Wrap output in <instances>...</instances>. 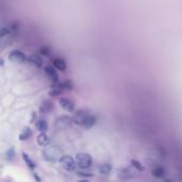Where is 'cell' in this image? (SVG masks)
Masks as SVG:
<instances>
[{
    "mask_svg": "<svg viewBox=\"0 0 182 182\" xmlns=\"http://www.w3.org/2000/svg\"><path fill=\"white\" fill-rule=\"evenodd\" d=\"M74 124L84 128H91L96 124L97 118L95 115H93L92 113H90L86 110H78L73 116Z\"/></svg>",
    "mask_w": 182,
    "mask_h": 182,
    "instance_id": "cell-1",
    "label": "cell"
},
{
    "mask_svg": "<svg viewBox=\"0 0 182 182\" xmlns=\"http://www.w3.org/2000/svg\"><path fill=\"white\" fill-rule=\"evenodd\" d=\"M42 156L45 161L49 162V163H56V162H60L61 159L63 158V152L60 148L56 147V146H51V147H47L42 151Z\"/></svg>",
    "mask_w": 182,
    "mask_h": 182,
    "instance_id": "cell-2",
    "label": "cell"
},
{
    "mask_svg": "<svg viewBox=\"0 0 182 182\" xmlns=\"http://www.w3.org/2000/svg\"><path fill=\"white\" fill-rule=\"evenodd\" d=\"M76 162L78 167L80 168H90L92 165V157L89 153L85 152H80L76 156Z\"/></svg>",
    "mask_w": 182,
    "mask_h": 182,
    "instance_id": "cell-3",
    "label": "cell"
},
{
    "mask_svg": "<svg viewBox=\"0 0 182 182\" xmlns=\"http://www.w3.org/2000/svg\"><path fill=\"white\" fill-rule=\"evenodd\" d=\"M19 29V23L17 20H14L12 23H10L7 27H3L1 29V32H0V36L5 37L9 36V35H15L16 33L18 32Z\"/></svg>",
    "mask_w": 182,
    "mask_h": 182,
    "instance_id": "cell-4",
    "label": "cell"
},
{
    "mask_svg": "<svg viewBox=\"0 0 182 182\" xmlns=\"http://www.w3.org/2000/svg\"><path fill=\"white\" fill-rule=\"evenodd\" d=\"M74 123L73 117H69L67 115H63V116L58 117L56 121H54V127L58 130H62V129L69 128L71 124Z\"/></svg>",
    "mask_w": 182,
    "mask_h": 182,
    "instance_id": "cell-5",
    "label": "cell"
},
{
    "mask_svg": "<svg viewBox=\"0 0 182 182\" xmlns=\"http://www.w3.org/2000/svg\"><path fill=\"white\" fill-rule=\"evenodd\" d=\"M60 164L64 169L68 170V172H71V170H75L77 168V162L76 160L70 156H63V158L61 159Z\"/></svg>",
    "mask_w": 182,
    "mask_h": 182,
    "instance_id": "cell-6",
    "label": "cell"
},
{
    "mask_svg": "<svg viewBox=\"0 0 182 182\" xmlns=\"http://www.w3.org/2000/svg\"><path fill=\"white\" fill-rule=\"evenodd\" d=\"M9 60L14 63H25L26 61H28V58L19 49H13L9 53Z\"/></svg>",
    "mask_w": 182,
    "mask_h": 182,
    "instance_id": "cell-7",
    "label": "cell"
},
{
    "mask_svg": "<svg viewBox=\"0 0 182 182\" xmlns=\"http://www.w3.org/2000/svg\"><path fill=\"white\" fill-rule=\"evenodd\" d=\"M57 68L54 66H51V65H47L45 66L44 70H45V74L47 75L50 81H52V83H57V82H60L59 81V75L57 73Z\"/></svg>",
    "mask_w": 182,
    "mask_h": 182,
    "instance_id": "cell-8",
    "label": "cell"
},
{
    "mask_svg": "<svg viewBox=\"0 0 182 182\" xmlns=\"http://www.w3.org/2000/svg\"><path fill=\"white\" fill-rule=\"evenodd\" d=\"M59 103L66 112H73L74 110H75V103H74V101H71L70 99L68 98L61 97L59 99Z\"/></svg>",
    "mask_w": 182,
    "mask_h": 182,
    "instance_id": "cell-9",
    "label": "cell"
},
{
    "mask_svg": "<svg viewBox=\"0 0 182 182\" xmlns=\"http://www.w3.org/2000/svg\"><path fill=\"white\" fill-rule=\"evenodd\" d=\"M64 89H63L62 84H61V82H57V83H53L52 84V86L50 87V90H49V96L50 97H57V96L61 95L63 92H64Z\"/></svg>",
    "mask_w": 182,
    "mask_h": 182,
    "instance_id": "cell-10",
    "label": "cell"
},
{
    "mask_svg": "<svg viewBox=\"0 0 182 182\" xmlns=\"http://www.w3.org/2000/svg\"><path fill=\"white\" fill-rule=\"evenodd\" d=\"M28 62L31 65H34L36 67H42L43 66V59L41 57V54H36V53H32L28 57Z\"/></svg>",
    "mask_w": 182,
    "mask_h": 182,
    "instance_id": "cell-11",
    "label": "cell"
},
{
    "mask_svg": "<svg viewBox=\"0 0 182 182\" xmlns=\"http://www.w3.org/2000/svg\"><path fill=\"white\" fill-rule=\"evenodd\" d=\"M37 144L41 146V147H47L49 144H50V142H51V140H50V137H49L48 135L46 134V132H41L40 134H38V136H37Z\"/></svg>",
    "mask_w": 182,
    "mask_h": 182,
    "instance_id": "cell-12",
    "label": "cell"
},
{
    "mask_svg": "<svg viewBox=\"0 0 182 182\" xmlns=\"http://www.w3.org/2000/svg\"><path fill=\"white\" fill-rule=\"evenodd\" d=\"M54 108V104L50 100H44L40 106V113L42 114H47V113L51 112Z\"/></svg>",
    "mask_w": 182,
    "mask_h": 182,
    "instance_id": "cell-13",
    "label": "cell"
},
{
    "mask_svg": "<svg viewBox=\"0 0 182 182\" xmlns=\"http://www.w3.org/2000/svg\"><path fill=\"white\" fill-rule=\"evenodd\" d=\"M52 64H53L54 67L60 71H65L66 68H67L66 62L62 59V58H54V59L52 60Z\"/></svg>",
    "mask_w": 182,
    "mask_h": 182,
    "instance_id": "cell-14",
    "label": "cell"
},
{
    "mask_svg": "<svg viewBox=\"0 0 182 182\" xmlns=\"http://www.w3.org/2000/svg\"><path fill=\"white\" fill-rule=\"evenodd\" d=\"M151 174H152L153 177H156L158 179H163L165 178V176H166V170H165L164 167H162V166H156L152 168Z\"/></svg>",
    "mask_w": 182,
    "mask_h": 182,
    "instance_id": "cell-15",
    "label": "cell"
},
{
    "mask_svg": "<svg viewBox=\"0 0 182 182\" xmlns=\"http://www.w3.org/2000/svg\"><path fill=\"white\" fill-rule=\"evenodd\" d=\"M32 136V130L30 127H25V128L21 130V132L19 133V141L24 142V141H28L30 137Z\"/></svg>",
    "mask_w": 182,
    "mask_h": 182,
    "instance_id": "cell-16",
    "label": "cell"
},
{
    "mask_svg": "<svg viewBox=\"0 0 182 182\" xmlns=\"http://www.w3.org/2000/svg\"><path fill=\"white\" fill-rule=\"evenodd\" d=\"M23 160L25 161V163H26V165L28 166L29 169H31V170H34L35 169V167H36V163H35L33 160L30 158V156L28 153H26V152H23Z\"/></svg>",
    "mask_w": 182,
    "mask_h": 182,
    "instance_id": "cell-17",
    "label": "cell"
},
{
    "mask_svg": "<svg viewBox=\"0 0 182 182\" xmlns=\"http://www.w3.org/2000/svg\"><path fill=\"white\" fill-rule=\"evenodd\" d=\"M112 172V165L110 163H103L99 165L98 167V173L102 176H108L110 173Z\"/></svg>",
    "mask_w": 182,
    "mask_h": 182,
    "instance_id": "cell-18",
    "label": "cell"
},
{
    "mask_svg": "<svg viewBox=\"0 0 182 182\" xmlns=\"http://www.w3.org/2000/svg\"><path fill=\"white\" fill-rule=\"evenodd\" d=\"M35 127H36V129L40 132H46L47 130H48V123H47L46 119L41 118V119L36 120V123H35Z\"/></svg>",
    "mask_w": 182,
    "mask_h": 182,
    "instance_id": "cell-19",
    "label": "cell"
},
{
    "mask_svg": "<svg viewBox=\"0 0 182 182\" xmlns=\"http://www.w3.org/2000/svg\"><path fill=\"white\" fill-rule=\"evenodd\" d=\"M76 174L77 176H79V177L81 178H91L93 176V173L91 172V170H89V168H80L78 167V169L76 170Z\"/></svg>",
    "mask_w": 182,
    "mask_h": 182,
    "instance_id": "cell-20",
    "label": "cell"
},
{
    "mask_svg": "<svg viewBox=\"0 0 182 182\" xmlns=\"http://www.w3.org/2000/svg\"><path fill=\"white\" fill-rule=\"evenodd\" d=\"M15 157H16L15 149L13 147L9 148L7 150V152H5V160H8V161H13L15 159Z\"/></svg>",
    "mask_w": 182,
    "mask_h": 182,
    "instance_id": "cell-21",
    "label": "cell"
},
{
    "mask_svg": "<svg viewBox=\"0 0 182 182\" xmlns=\"http://www.w3.org/2000/svg\"><path fill=\"white\" fill-rule=\"evenodd\" d=\"M52 53V49L48 46H44L40 49V54L43 57H50Z\"/></svg>",
    "mask_w": 182,
    "mask_h": 182,
    "instance_id": "cell-22",
    "label": "cell"
},
{
    "mask_svg": "<svg viewBox=\"0 0 182 182\" xmlns=\"http://www.w3.org/2000/svg\"><path fill=\"white\" fill-rule=\"evenodd\" d=\"M131 172H130V169H128V168H124V169H121L120 170V173H119V177L123 179V177H124V179H130L131 177H132V175H131Z\"/></svg>",
    "mask_w": 182,
    "mask_h": 182,
    "instance_id": "cell-23",
    "label": "cell"
},
{
    "mask_svg": "<svg viewBox=\"0 0 182 182\" xmlns=\"http://www.w3.org/2000/svg\"><path fill=\"white\" fill-rule=\"evenodd\" d=\"M131 164H132V166H133L134 168H136L139 172H144V170H145V167L143 166V164L141 163L140 161H137V160L132 159L131 160Z\"/></svg>",
    "mask_w": 182,
    "mask_h": 182,
    "instance_id": "cell-24",
    "label": "cell"
},
{
    "mask_svg": "<svg viewBox=\"0 0 182 182\" xmlns=\"http://www.w3.org/2000/svg\"><path fill=\"white\" fill-rule=\"evenodd\" d=\"M61 84H62V86H63V89H64L65 91H71L74 89V84H73V82L70 81V80H64V81H62L61 82Z\"/></svg>",
    "mask_w": 182,
    "mask_h": 182,
    "instance_id": "cell-25",
    "label": "cell"
},
{
    "mask_svg": "<svg viewBox=\"0 0 182 182\" xmlns=\"http://www.w3.org/2000/svg\"><path fill=\"white\" fill-rule=\"evenodd\" d=\"M37 120V114L35 112H32V115H31V119H30V123L31 124H34L36 123Z\"/></svg>",
    "mask_w": 182,
    "mask_h": 182,
    "instance_id": "cell-26",
    "label": "cell"
},
{
    "mask_svg": "<svg viewBox=\"0 0 182 182\" xmlns=\"http://www.w3.org/2000/svg\"><path fill=\"white\" fill-rule=\"evenodd\" d=\"M33 178H34V179H35V180H36V181H41V178L38 177L36 173H33Z\"/></svg>",
    "mask_w": 182,
    "mask_h": 182,
    "instance_id": "cell-27",
    "label": "cell"
},
{
    "mask_svg": "<svg viewBox=\"0 0 182 182\" xmlns=\"http://www.w3.org/2000/svg\"><path fill=\"white\" fill-rule=\"evenodd\" d=\"M0 62H1V66H3V65H4V61H3V59H1V61H0Z\"/></svg>",
    "mask_w": 182,
    "mask_h": 182,
    "instance_id": "cell-28",
    "label": "cell"
}]
</instances>
